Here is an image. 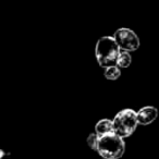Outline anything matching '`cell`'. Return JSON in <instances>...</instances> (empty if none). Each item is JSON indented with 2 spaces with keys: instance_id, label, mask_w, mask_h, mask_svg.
I'll use <instances>...</instances> for the list:
<instances>
[{
  "instance_id": "1",
  "label": "cell",
  "mask_w": 159,
  "mask_h": 159,
  "mask_svg": "<svg viewBox=\"0 0 159 159\" xmlns=\"http://www.w3.org/2000/svg\"><path fill=\"white\" fill-rule=\"evenodd\" d=\"M120 49L112 36L100 37L96 43L95 56L99 66L106 69L116 66Z\"/></svg>"
},
{
  "instance_id": "2",
  "label": "cell",
  "mask_w": 159,
  "mask_h": 159,
  "mask_svg": "<svg viewBox=\"0 0 159 159\" xmlns=\"http://www.w3.org/2000/svg\"><path fill=\"white\" fill-rule=\"evenodd\" d=\"M96 152L104 159H119L125 152V143L123 139L111 132L98 137Z\"/></svg>"
},
{
  "instance_id": "3",
  "label": "cell",
  "mask_w": 159,
  "mask_h": 159,
  "mask_svg": "<svg viewBox=\"0 0 159 159\" xmlns=\"http://www.w3.org/2000/svg\"><path fill=\"white\" fill-rule=\"evenodd\" d=\"M111 121L112 132L121 139H125L131 136L137 128L136 111L133 109H123L119 111Z\"/></svg>"
},
{
  "instance_id": "4",
  "label": "cell",
  "mask_w": 159,
  "mask_h": 159,
  "mask_svg": "<svg viewBox=\"0 0 159 159\" xmlns=\"http://www.w3.org/2000/svg\"><path fill=\"white\" fill-rule=\"evenodd\" d=\"M113 39L116 40L118 47L122 51H136L139 47V38L134 31L125 27L117 30L113 34Z\"/></svg>"
},
{
  "instance_id": "5",
  "label": "cell",
  "mask_w": 159,
  "mask_h": 159,
  "mask_svg": "<svg viewBox=\"0 0 159 159\" xmlns=\"http://www.w3.org/2000/svg\"><path fill=\"white\" fill-rule=\"evenodd\" d=\"M158 117V110L152 106H146L141 108L136 112V120L137 124L141 125H148L152 123Z\"/></svg>"
},
{
  "instance_id": "6",
  "label": "cell",
  "mask_w": 159,
  "mask_h": 159,
  "mask_svg": "<svg viewBox=\"0 0 159 159\" xmlns=\"http://www.w3.org/2000/svg\"><path fill=\"white\" fill-rule=\"evenodd\" d=\"M112 132V121L110 119H102L95 125V134L98 137Z\"/></svg>"
},
{
  "instance_id": "7",
  "label": "cell",
  "mask_w": 159,
  "mask_h": 159,
  "mask_svg": "<svg viewBox=\"0 0 159 159\" xmlns=\"http://www.w3.org/2000/svg\"><path fill=\"white\" fill-rule=\"evenodd\" d=\"M131 62H132V58H131L130 52L120 50L119 55H118V58H117L116 66L119 69H126V68H129Z\"/></svg>"
},
{
  "instance_id": "8",
  "label": "cell",
  "mask_w": 159,
  "mask_h": 159,
  "mask_svg": "<svg viewBox=\"0 0 159 159\" xmlns=\"http://www.w3.org/2000/svg\"><path fill=\"white\" fill-rule=\"evenodd\" d=\"M121 75V70L118 68L117 66H109V68L105 69L104 72V76L106 77L107 80H111V81H115V80H118Z\"/></svg>"
},
{
  "instance_id": "9",
  "label": "cell",
  "mask_w": 159,
  "mask_h": 159,
  "mask_svg": "<svg viewBox=\"0 0 159 159\" xmlns=\"http://www.w3.org/2000/svg\"><path fill=\"white\" fill-rule=\"evenodd\" d=\"M97 142H98V136L93 133V134H89V136L87 137V145L92 148V149L96 150V147H97Z\"/></svg>"
}]
</instances>
